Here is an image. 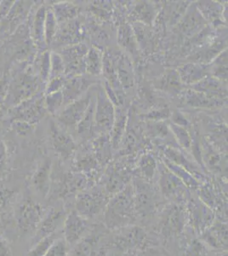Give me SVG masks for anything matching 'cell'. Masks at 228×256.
I'll return each mask as SVG.
<instances>
[{
    "mask_svg": "<svg viewBox=\"0 0 228 256\" xmlns=\"http://www.w3.org/2000/svg\"><path fill=\"white\" fill-rule=\"evenodd\" d=\"M41 82L39 76L30 68L22 70L8 84L4 104L14 108L21 102L39 94Z\"/></svg>",
    "mask_w": 228,
    "mask_h": 256,
    "instance_id": "1",
    "label": "cell"
},
{
    "mask_svg": "<svg viewBox=\"0 0 228 256\" xmlns=\"http://www.w3.org/2000/svg\"><path fill=\"white\" fill-rule=\"evenodd\" d=\"M130 188V186L117 193L110 202L106 214V222L109 226L125 224L133 218L136 204L132 189Z\"/></svg>",
    "mask_w": 228,
    "mask_h": 256,
    "instance_id": "2",
    "label": "cell"
},
{
    "mask_svg": "<svg viewBox=\"0 0 228 256\" xmlns=\"http://www.w3.org/2000/svg\"><path fill=\"white\" fill-rule=\"evenodd\" d=\"M115 106L108 98L103 88L96 89L95 110V132L106 135L112 131L115 120Z\"/></svg>",
    "mask_w": 228,
    "mask_h": 256,
    "instance_id": "3",
    "label": "cell"
},
{
    "mask_svg": "<svg viewBox=\"0 0 228 256\" xmlns=\"http://www.w3.org/2000/svg\"><path fill=\"white\" fill-rule=\"evenodd\" d=\"M90 47L84 43L72 44L58 49L57 52L61 56L65 65V77L72 78L74 76L85 74L84 58Z\"/></svg>",
    "mask_w": 228,
    "mask_h": 256,
    "instance_id": "4",
    "label": "cell"
},
{
    "mask_svg": "<svg viewBox=\"0 0 228 256\" xmlns=\"http://www.w3.org/2000/svg\"><path fill=\"white\" fill-rule=\"evenodd\" d=\"M46 112L44 96L38 94L12 108V122L20 120L33 126L43 119Z\"/></svg>",
    "mask_w": 228,
    "mask_h": 256,
    "instance_id": "5",
    "label": "cell"
},
{
    "mask_svg": "<svg viewBox=\"0 0 228 256\" xmlns=\"http://www.w3.org/2000/svg\"><path fill=\"white\" fill-rule=\"evenodd\" d=\"M93 95V92L88 90L80 98L65 106L56 116L59 124L64 128H76L86 113Z\"/></svg>",
    "mask_w": 228,
    "mask_h": 256,
    "instance_id": "6",
    "label": "cell"
},
{
    "mask_svg": "<svg viewBox=\"0 0 228 256\" xmlns=\"http://www.w3.org/2000/svg\"><path fill=\"white\" fill-rule=\"evenodd\" d=\"M43 210L39 204L27 199L20 204L16 212V222L22 233H35L43 218Z\"/></svg>",
    "mask_w": 228,
    "mask_h": 256,
    "instance_id": "7",
    "label": "cell"
},
{
    "mask_svg": "<svg viewBox=\"0 0 228 256\" xmlns=\"http://www.w3.org/2000/svg\"><path fill=\"white\" fill-rule=\"evenodd\" d=\"M95 84H97L95 77L88 74L67 78L61 89L64 107L84 96Z\"/></svg>",
    "mask_w": 228,
    "mask_h": 256,
    "instance_id": "8",
    "label": "cell"
},
{
    "mask_svg": "<svg viewBox=\"0 0 228 256\" xmlns=\"http://www.w3.org/2000/svg\"><path fill=\"white\" fill-rule=\"evenodd\" d=\"M81 24L78 19L58 24L57 32L51 46L58 50L62 47L81 43L83 36L85 34L84 28Z\"/></svg>",
    "mask_w": 228,
    "mask_h": 256,
    "instance_id": "9",
    "label": "cell"
},
{
    "mask_svg": "<svg viewBox=\"0 0 228 256\" xmlns=\"http://www.w3.org/2000/svg\"><path fill=\"white\" fill-rule=\"evenodd\" d=\"M66 217L65 211L61 208H52L47 212L45 216H43L36 229L34 236L32 238V245L40 239L61 230Z\"/></svg>",
    "mask_w": 228,
    "mask_h": 256,
    "instance_id": "10",
    "label": "cell"
},
{
    "mask_svg": "<svg viewBox=\"0 0 228 256\" xmlns=\"http://www.w3.org/2000/svg\"><path fill=\"white\" fill-rule=\"evenodd\" d=\"M50 143L53 148L61 158H67L75 152L76 144L71 135L61 128L60 124L51 122L50 125Z\"/></svg>",
    "mask_w": 228,
    "mask_h": 256,
    "instance_id": "11",
    "label": "cell"
},
{
    "mask_svg": "<svg viewBox=\"0 0 228 256\" xmlns=\"http://www.w3.org/2000/svg\"><path fill=\"white\" fill-rule=\"evenodd\" d=\"M177 25V30L184 36L193 37L207 26V22L200 14L196 4H193L188 6L187 12Z\"/></svg>",
    "mask_w": 228,
    "mask_h": 256,
    "instance_id": "12",
    "label": "cell"
},
{
    "mask_svg": "<svg viewBox=\"0 0 228 256\" xmlns=\"http://www.w3.org/2000/svg\"><path fill=\"white\" fill-rule=\"evenodd\" d=\"M87 230L88 223L77 211H72L65 218L62 232L65 236L64 239L70 246L80 241Z\"/></svg>",
    "mask_w": 228,
    "mask_h": 256,
    "instance_id": "13",
    "label": "cell"
},
{
    "mask_svg": "<svg viewBox=\"0 0 228 256\" xmlns=\"http://www.w3.org/2000/svg\"><path fill=\"white\" fill-rule=\"evenodd\" d=\"M159 186L165 196L176 199L183 196L186 193V186L179 178L165 166H159Z\"/></svg>",
    "mask_w": 228,
    "mask_h": 256,
    "instance_id": "14",
    "label": "cell"
},
{
    "mask_svg": "<svg viewBox=\"0 0 228 256\" xmlns=\"http://www.w3.org/2000/svg\"><path fill=\"white\" fill-rule=\"evenodd\" d=\"M33 4L32 2H25V1H18L14 2L9 10V14L3 18L4 22L2 28H4V31L9 32H13L17 30L18 28L24 24V20L27 18V16L30 14Z\"/></svg>",
    "mask_w": 228,
    "mask_h": 256,
    "instance_id": "15",
    "label": "cell"
},
{
    "mask_svg": "<svg viewBox=\"0 0 228 256\" xmlns=\"http://www.w3.org/2000/svg\"><path fill=\"white\" fill-rule=\"evenodd\" d=\"M182 101L186 105L192 108L206 110H217L221 108L225 104L224 99L208 96L192 89H188L184 92H182Z\"/></svg>",
    "mask_w": 228,
    "mask_h": 256,
    "instance_id": "16",
    "label": "cell"
},
{
    "mask_svg": "<svg viewBox=\"0 0 228 256\" xmlns=\"http://www.w3.org/2000/svg\"><path fill=\"white\" fill-rule=\"evenodd\" d=\"M51 160L44 158L32 175V186L35 192L42 198H46L50 189Z\"/></svg>",
    "mask_w": 228,
    "mask_h": 256,
    "instance_id": "17",
    "label": "cell"
},
{
    "mask_svg": "<svg viewBox=\"0 0 228 256\" xmlns=\"http://www.w3.org/2000/svg\"><path fill=\"white\" fill-rule=\"evenodd\" d=\"M113 52V59L115 64L116 71L118 74L119 83L123 90H130L135 86L133 70L131 66V62L125 53Z\"/></svg>",
    "mask_w": 228,
    "mask_h": 256,
    "instance_id": "18",
    "label": "cell"
},
{
    "mask_svg": "<svg viewBox=\"0 0 228 256\" xmlns=\"http://www.w3.org/2000/svg\"><path fill=\"white\" fill-rule=\"evenodd\" d=\"M104 201V195L101 192L84 193L78 196L77 200V212L81 216L93 217L101 211Z\"/></svg>",
    "mask_w": 228,
    "mask_h": 256,
    "instance_id": "19",
    "label": "cell"
},
{
    "mask_svg": "<svg viewBox=\"0 0 228 256\" xmlns=\"http://www.w3.org/2000/svg\"><path fill=\"white\" fill-rule=\"evenodd\" d=\"M190 89L200 94L224 100L228 96V86L226 82H222L209 74L200 80V82L190 86Z\"/></svg>",
    "mask_w": 228,
    "mask_h": 256,
    "instance_id": "20",
    "label": "cell"
},
{
    "mask_svg": "<svg viewBox=\"0 0 228 256\" xmlns=\"http://www.w3.org/2000/svg\"><path fill=\"white\" fill-rule=\"evenodd\" d=\"M46 16V7L41 6L36 10L30 28L31 38L35 46L41 52L46 50L47 46L44 38V22Z\"/></svg>",
    "mask_w": 228,
    "mask_h": 256,
    "instance_id": "21",
    "label": "cell"
},
{
    "mask_svg": "<svg viewBox=\"0 0 228 256\" xmlns=\"http://www.w3.org/2000/svg\"><path fill=\"white\" fill-rule=\"evenodd\" d=\"M118 43L125 52L135 58L138 54V44L133 28L127 22L120 24L118 30Z\"/></svg>",
    "mask_w": 228,
    "mask_h": 256,
    "instance_id": "22",
    "label": "cell"
},
{
    "mask_svg": "<svg viewBox=\"0 0 228 256\" xmlns=\"http://www.w3.org/2000/svg\"><path fill=\"white\" fill-rule=\"evenodd\" d=\"M165 159L185 169L186 171H188L192 176L194 174V178H196L197 180H201L204 178L200 170L198 169V166H195L194 163L188 160L185 156L176 148L171 146L165 148Z\"/></svg>",
    "mask_w": 228,
    "mask_h": 256,
    "instance_id": "23",
    "label": "cell"
},
{
    "mask_svg": "<svg viewBox=\"0 0 228 256\" xmlns=\"http://www.w3.org/2000/svg\"><path fill=\"white\" fill-rule=\"evenodd\" d=\"M207 70V68L203 67L202 64L192 62L181 66L177 73L182 83L192 86L208 76Z\"/></svg>",
    "mask_w": 228,
    "mask_h": 256,
    "instance_id": "24",
    "label": "cell"
},
{
    "mask_svg": "<svg viewBox=\"0 0 228 256\" xmlns=\"http://www.w3.org/2000/svg\"><path fill=\"white\" fill-rule=\"evenodd\" d=\"M95 95H93L86 113L76 126V132L81 140H90L95 134Z\"/></svg>",
    "mask_w": 228,
    "mask_h": 256,
    "instance_id": "25",
    "label": "cell"
},
{
    "mask_svg": "<svg viewBox=\"0 0 228 256\" xmlns=\"http://www.w3.org/2000/svg\"><path fill=\"white\" fill-rule=\"evenodd\" d=\"M103 53L101 48L95 46L90 47L85 58V74L97 77L102 73V64H103Z\"/></svg>",
    "mask_w": 228,
    "mask_h": 256,
    "instance_id": "26",
    "label": "cell"
},
{
    "mask_svg": "<svg viewBox=\"0 0 228 256\" xmlns=\"http://www.w3.org/2000/svg\"><path fill=\"white\" fill-rule=\"evenodd\" d=\"M195 4L207 24L211 22L216 25L222 22L224 9L221 4L213 1H200Z\"/></svg>",
    "mask_w": 228,
    "mask_h": 256,
    "instance_id": "27",
    "label": "cell"
},
{
    "mask_svg": "<svg viewBox=\"0 0 228 256\" xmlns=\"http://www.w3.org/2000/svg\"><path fill=\"white\" fill-rule=\"evenodd\" d=\"M51 10L58 24L75 20L80 12V9L78 6L69 2L55 4L51 7Z\"/></svg>",
    "mask_w": 228,
    "mask_h": 256,
    "instance_id": "28",
    "label": "cell"
},
{
    "mask_svg": "<svg viewBox=\"0 0 228 256\" xmlns=\"http://www.w3.org/2000/svg\"><path fill=\"white\" fill-rule=\"evenodd\" d=\"M209 73L215 78L226 82L228 80V50L226 49L220 53L209 66Z\"/></svg>",
    "mask_w": 228,
    "mask_h": 256,
    "instance_id": "29",
    "label": "cell"
},
{
    "mask_svg": "<svg viewBox=\"0 0 228 256\" xmlns=\"http://www.w3.org/2000/svg\"><path fill=\"white\" fill-rule=\"evenodd\" d=\"M135 20L144 25H151L156 16V9L148 2H141L136 4L132 12Z\"/></svg>",
    "mask_w": 228,
    "mask_h": 256,
    "instance_id": "30",
    "label": "cell"
},
{
    "mask_svg": "<svg viewBox=\"0 0 228 256\" xmlns=\"http://www.w3.org/2000/svg\"><path fill=\"white\" fill-rule=\"evenodd\" d=\"M63 236L62 229L58 230L54 234L45 236L37 242L35 244L32 245L31 250L29 251L27 256H43L49 250V248L55 242L57 239L61 238Z\"/></svg>",
    "mask_w": 228,
    "mask_h": 256,
    "instance_id": "31",
    "label": "cell"
},
{
    "mask_svg": "<svg viewBox=\"0 0 228 256\" xmlns=\"http://www.w3.org/2000/svg\"><path fill=\"white\" fill-rule=\"evenodd\" d=\"M115 108L117 112H115V120H114L111 134H112V144L114 148H117L124 134L126 116H125V114H124L125 112L123 107Z\"/></svg>",
    "mask_w": 228,
    "mask_h": 256,
    "instance_id": "32",
    "label": "cell"
},
{
    "mask_svg": "<svg viewBox=\"0 0 228 256\" xmlns=\"http://www.w3.org/2000/svg\"><path fill=\"white\" fill-rule=\"evenodd\" d=\"M119 238V244L124 248H132L136 245L142 244L145 239V233L142 228L133 227L130 230L125 232L120 235Z\"/></svg>",
    "mask_w": 228,
    "mask_h": 256,
    "instance_id": "33",
    "label": "cell"
},
{
    "mask_svg": "<svg viewBox=\"0 0 228 256\" xmlns=\"http://www.w3.org/2000/svg\"><path fill=\"white\" fill-rule=\"evenodd\" d=\"M136 202L135 204L140 210H144L148 206H150L151 202L153 201V190L150 189L147 184L142 182V180H139L136 183Z\"/></svg>",
    "mask_w": 228,
    "mask_h": 256,
    "instance_id": "34",
    "label": "cell"
},
{
    "mask_svg": "<svg viewBox=\"0 0 228 256\" xmlns=\"http://www.w3.org/2000/svg\"><path fill=\"white\" fill-rule=\"evenodd\" d=\"M58 24L51 8L46 9V16L44 22V38L47 47L50 46L57 32Z\"/></svg>",
    "mask_w": 228,
    "mask_h": 256,
    "instance_id": "35",
    "label": "cell"
},
{
    "mask_svg": "<svg viewBox=\"0 0 228 256\" xmlns=\"http://www.w3.org/2000/svg\"><path fill=\"white\" fill-rule=\"evenodd\" d=\"M38 61H36V65H38V76L40 78L43 84H46L49 80V70H50V52L48 50L41 52L39 55L36 56Z\"/></svg>",
    "mask_w": 228,
    "mask_h": 256,
    "instance_id": "36",
    "label": "cell"
},
{
    "mask_svg": "<svg viewBox=\"0 0 228 256\" xmlns=\"http://www.w3.org/2000/svg\"><path fill=\"white\" fill-rule=\"evenodd\" d=\"M169 128L171 129V132H173L176 140L180 144V146L187 150H191L194 142H193V138L189 134V132L188 131V129L176 125L172 122L170 124Z\"/></svg>",
    "mask_w": 228,
    "mask_h": 256,
    "instance_id": "37",
    "label": "cell"
},
{
    "mask_svg": "<svg viewBox=\"0 0 228 256\" xmlns=\"http://www.w3.org/2000/svg\"><path fill=\"white\" fill-rule=\"evenodd\" d=\"M44 104L48 112L54 116H57L64 108L63 96L61 92L45 95Z\"/></svg>",
    "mask_w": 228,
    "mask_h": 256,
    "instance_id": "38",
    "label": "cell"
},
{
    "mask_svg": "<svg viewBox=\"0 0 228 256\" xmlns=\"http://www.w3.org/2000/svg\"><path fill=\"white\" fill-rule=\"evenodd\" d=\"M156 168V162L153 159V156H151L149 154L143 156L142 159L140 160L138 169L140 172L142 174L141 175L143 178H146V180L153 178Z\"/></svg>",
    "mask_w": 228,
    "mask_h": 256,
    "instance_id": "39",
    "label": "cell"
},
{
    "mask_svg": "<svg viewBox=\"0 0 228 256\" xmlns=\"http://www.w3.org/2000/svg\"><path fill=\"white\" fill-rule=\"evenodd\" d=\"M61 76H65V65H64L63 60L57 52H50V70H49V80Z\"/></svg>",
    "mask_w": 228,
    "mask_h": 256,
    "instance_id": "40",
    "label": "cell"
},
{
    "mask_svg": "<svg viewBox=\"0 0 228 256\" xmlns=\"http://www.w3.org/2000/svg\"><path fill=\"white\" fill-rule=\"evenodd\" d=\"M190 4H188V2H177L171 4V8L169 9L170 14L168 16L171 25H176L179 22V20L184 16Z\"/></svg>",
    "mask_w": 228,
    "mask_h": 256,
    "instance_id": "41",
    "label": "cell"
},
{
    "mask_svg": "<svg viewBox=\"0 0 228 256\" xmlns=\"http://www.w3.org/2000/svg\"><path fill=\"white\" fill-rule=\"evenodd\" d=\"M182 82L180 79L179 74L174 70L169 71L165 74V79H164L163 86H165V90H169L170 92H181L182 89Z\"/></svg>",
    "mask_w": 228,
    "mask_h": 256,
    "instance_id": "42",
    "label": "cell"
},
{
    "mask_svg": "<svg viewBox=\"0 0 228 256\" xmlns=\"http://www.w3.org/2000/svg\"><path fill=\"white\" fill-rule=\"evenodd\" d=\"M69 252L70 245L62 236L51 245L49 250L43 256H67Z\"/></svg>",
    "mask_w": 228,
    "mask_h": 256,
    "instance_id": "43",
    "label": "cell"
},
{
    "mask_svg": "<svg viewBox=\"0 0 228 256\" xmlns=\"http://www.w3.org/2000/svg\"><path fill=\"white\" fill-rule=\"evenodd\" d=\"M202 147L205 150L201 152V156L205 154V156H206L205 162H207V164L211 168H217L220 163V156L218 154L215 152L213 147L206 142L205 143V146H203Z\"/></svg>",
    "mask_w": 228,
    "mask_h": 256,
    "instance_id": "44",
    "label": "cell"
},
{
    "mask_svg": "<svg viewBox=\"0 0 228 256\" xmlns=\"http://www.w3.org/2000/svg\"><path fill=\"white\" fill-rule=\"evenodd\" d=\"M97 165V160L93 153L86 152L80 156V158L78 159L76 164V166L79 170H91L95 168Z\"/></svg>",
    "mask_w": 228,
    "mask_h": 256,
    "instance_id": "45",
    "label": "cell"
},
{
    "mask_svg": "<svg viewBox=\"0 0 228 256\" xmlns=\"http://www.w3.org/2000/svg\"><path fill=\"white\" fill-rule=\"evenodd\" d=\"M66 80L67 78L65 77V76H58L55 78L49 79L45 84V89H44L45 95L61 92V89L63 88Z\"/></svg>",
    "mask_w": 228,
    "mask_h": 256,
    "instance_id": "46",
    "label": "cell"
},
{
    "mask_svg": "<svg viewBox=\"0 0 228 256\" xmlns=\"http://www.w3.org/2000/svg\"><path fill=\"white\" fill-rule=\"evenodd\" d=\"M91 12L95 14V16L102 20H108L112 13V10L107 7L105 2H95V4H92Z\"/></svg>",
    "mask_w": 228,
    "mask_h": 256,
    "instance_id": "47",
    "label": "cell"
},
{
    "mask_svg": "<svg viewBox=\"0 0 228 256\" xmlns=\"http://www.w3.org/2000/svg\"><path fill=\"white\" fill-rule=\"evenodd\" d=\"M171 111L168 108H159V110H152L147 114H144L145 118L152 120V122H160L163 120L168 119L169 117H171Z\"/></svg>",
    "mask_w": 228,
    "mask_h": 256,
    "instance_id": "48",
    "label": "cell"
},
{
    "mask_svg": "<svg viewBox=\"0 0 228 256\" xmlns=\"http://www.w3.org/2000/svg\"><path fill=\"white\" fill-rule=\"evenodd\" d=\"M7 163V150L3 140L0 138V174L5 169Z\"/></svg>",
    "mask_w": 228,
    "mask_h": 256,
    "instance_id": "49",
    "label": "cell"
},
{
    "mask_svg": "<svg viewBox=\"0 0 228 256\" xmlns=\"http://www.w3.org/2000/svg\"><path fill=\"white\" fill-rule=\"evenodd\" d=\"M14 1H3L0 2V19L3 20L6 16L9 14V10L12 8V6L14 4Z\"/></svg>",
    "mask_w": 228,
    "mask_h": 256,
    "instance_id": "50",
    "label": "cell"
},
{
    "mask_svg": "<svg viewBox=\"0 0 228 256\" xmlns=\"http://www.w3.org/2000/svg\"><path fill=\"white\" fill-rule=\"evenodd\" d=\"M9 247L6 242L0 239V256H9Z\"/></svg>",
    "mask_w": 228,
    "mask_h": 256,
    "instance_id": "51",
    "label": "cell"
},
{
    "mask_svg": "<svg viewBox=\"0 0 228 256\" xmlns=\"http://www.w3.org/2000/svg\"><path fill=\"white\" fill-rule=\"evenodd\" d=\"M131 256V254H130V256Z\"/></svg>",
    "mask_w": 228,
    "mask_h": 256,
    "instance_id": "52",
    "label": "cell"
}]
</instances>
